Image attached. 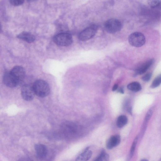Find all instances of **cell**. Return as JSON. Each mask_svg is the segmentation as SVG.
<instances>
[{
    "label": "cell",
    "instance_id": "7",
    "mask_svg": "<svg viewBox=\"0 0 161 161\" xmlns=\"http://www.w3.org/2000/svg\"><path fill=\"white\" fill-rule=\"evenodd\" d=\"M33 84H27L23 86L21 89V95L23 99L29 101L33 100L35 93L33 88Z\"/></svg>",
    "mask_w": 161,
    "mask_h": 161
},
{
    "label": "cell",
    "instance_id": "10",
    "mask_svg": "<svg viewBox=\"0 0 161 161\" xmlns=\"http://www.w3.org/2000/svg\"><path fill=\"white\" fill-rule=\"evenodd\" d=\"M35 150L37 156L43 159L47 156L48 154V149L47 146L42 144H37L34 146Z\"/></svg>",
    "mask_w": 161,
    "mask_h": 161
},
{
    "label": "cell",
    "instance_id": "1",
    "mask_svg": "<svg viewBox=\"0 0 161 161\" xmlns=\"http://www.w3.org/2000/svg\"><path fill=\"white\" fill-rule=\"evenodd\" d=\"M35 95L40 97L47 96L50 94V88L48 84L42 80H36L33 84Z\"/></svg>",
    "mask_w": 161,
    "mask_h": 161
},
{
    "label": "cell",
    "instance_id": "23",
    "mask_svg": "<svg viewBox=\"0 0 161 161\" xmlns=\"http://www.w3.org/2000/svg\"><path fill=\"white\" fill-rule=\"evenodd\" d=\"M118 86L117 84H115L113 87L112 90L113 91H114L116 90L118 88Z\"/></svg>",
    "mask_w": 161,
    "mask_h": 161
},
{
    "label": "cell",
    "instance_id": "15",
    "mask_svg": "<svg viewBox=\"0 0 161 161\" xmlns=\"http://www.w3.org/2000/svg\"><path fill=\"white\" fill-rule=\"evenodd\" d=\"M127 88L129 90L135 92L139 91L142 89L141 84L137 82H133L130 83L127 85Z\"/></svg>",
    "mask_w": 161,
    "mask_h": 161
},
{
    "label": "cell",
    "instance_id": "6",
    "mask_svg": "<svg viewBox=\"0 0 161 161\" xmlns=\"http://www.w3.org/2000/svg\"><path fill=\"white\" fill-rule=\"evenodd\" d=\"M98 30V27L96 25L90 26L84 29L80 34L79 39L82 41L88 40L95 36Z\"/></svg>",
    "mask_w": 161,
    "mask_h": 161
},
{
    "label": "cell",
    "instance_id": "22",
    "mask_svg": "<svg viewBox=\"0 0 161 161\" xmlns=\"http://www.w3.org/2000/svg\"><path fill=\"white\" fill-rule=\"evenodd\" d=\"M152 76V74L150 73L144 75L142 77V79L143 81L145 82L148 81L150 79Z\"/></svg>",
    "mask_w": 161,
    "mask_h": 161
},
{
    "label": "cell",
    "instance_id": "14",
    "mask_svg": "<svg viewBox=\"0 0 161 161\" xmlns=\"http://www.w3.org/2000/svg\"><path fill=\"white\" fill-rule=\"evenodd\" d=\"M92 155V152L89 150V147H87L76 158L75 161H87Z\"/></svg>",
    "mask_w": 161,
    "mask_h": 161
},
{
    "label": "cell",
    "instance_id": "9",
    "mask_svg": "<svg viewBox=\"0 0 161 161\" xmlns=\"http://www.w3.org/2000/svg\"><path fill=\"white\" fill-rule=\"evenodd\" d=\"M3 82L4 84L10 87H14L18 84L11 74L10 71L5 73L3 77Z\"/></svg>",
    "mask_w": 161,
    "mask_h": 161
},
{
    "label": "cell",
    "instance_id": "19",
    "mask_svg": "<svg viewBox=\"0 0 161 161\" xmlns=\"http://www.w3.org/2000/svg\"><path fill=\"white\" fill-rule=\"evenodd\" d=\"M161 83V76L159 75L156 77L153 81L151 86V87L153 88H156L159 86Z\"/></svg>",
    "mask_w": 161,
    "mask_h": 161
},
{
    "label": "cell",
    "instance_id": "24",
    "mask_svg": "<svg viewBox=\"0 0 161 161\" xmlns=\"http://www.w3.org/2000/svg\"><path fill=\"white\" fill-rule=\"evenodd\" d=\"M120 92L121 93H124L123 89L121 88L120 89Z\"/></svg>",
    "mask_w": 161,
    "mask_h": 161
},
{
    "label": "cell",
    "instance_id": "21",
    "mask_svg": "<svg viewBox=\"0 0 161 161\" xmlns=\"http://www.w3.org/2000/svg\"><path fill=\"white\" fill-rule=\"evenodd\" d=\"M9 2L12 6L16 7L22 5L24 3L25 1L23 0H11Z\"/></svg>",
    "mask_w": 161,
    "mask_h": 161
},
{
    "label": "cell",
    "instance_id": "13",
    "mask_svg": "<svg viewBox=\"0 0 161 161\" xmlns=\"http://www.w3.org/2000/svg\"><path fill=\"white\" fill-rule=\"evenodd\" d=\"M154 61L153 59H150L146 61L137 69L136 73L139 75L145 74L152 65Z\"/></svg>",
    "mask_w": 161,
    "mask_h": 161
},
{
    "label": "cell",
    "instance_id": "25",
    "mask_svg": "<svg viewBox=\"0 0 161 161\" xmlns=\"http://www.w3.org/2000/svg\"><path fill=\"white\" fill-rule=\"evenodd\" d=\"M141 161H149L148 160L146 159H143L141 160Z\"/></svg>",
    "mask_w": 161,
    "mask_h": 161
},
{
    "label": "cell",
    "instance_id": "12",
    "mask_svg": "<svg viewBox=\"0 0 161 161\" xmlns=\"http://www.w3.org/2000/svg\"><path fill=\"white\" fill-rule=\"evenodd\" d=\"M17 37L18 38L29 43L34 42L35 40V37L34 35L26 31L19 34L17 35Z\"/></svg>",
    "mask_w": 161,
    "mask_h": 161
},
{
    "label": "cell",
    "instance_id": "5",
    "mask_svg": "<svg viewBox=\"0 0 161 161\" xmlns=\"http://www.w3.org/2000/svg\"><path fill=\"white\" fill-rule=\"evenodd\" d=\"M80 129V126L72 122H65L61 126V129L64 134L68 136H75Z\"/></svg>",
    "mask_w": 161,
    "mask_h": 161
},
{
    "label": "cell",
    "instance_id": "11",
    "mask_svg": "<svg viewBox=\"0 0 161 161\" xmlns=\"http://www.w3.org/2000/svg\"><path fill=\"white\" fill-rule=\"evenodd\" d=\"M121 137L119 135H115L111 136L106 143L107 149L110 150L118 146L120 143Z\"/></svg>",
    "mask_w": 161,
    "mask_h": 161
},
{
    "label": "cell",
    "instance_id": "3",
    "mask_svg": "<svg viewBox=\"0 0 161 161\" xmlns=\"http://www.w3.org/2000/svg\"><path fill=\"white\" fill-rule=\"evenodd\" d=\"M130 44L132 47H140L143 46L146 42L145 37L141 33L134 32L130 35L128 38Z\"/></svg>",
    "mask_w": 161,
    "mask_h": 161
},
{
    "label": "cell",
    "instance_id": "4",
    "mask_svg": "<svg viewBox=\"0 0 161 161\" xmlns=\"http://www.w3.org/2000/svg\"><path fill=\"white\" fill-rule=\"evenodd\" d=\"M53 40L56 44L61 47H66L71 45L73 40L71 34L61 33L56 35L53 38Z\"/></svg>",
    "mask_w": 161,
    "mask_h": 161
},
{
    "label": "cell",
    "instance_id": "26",
    "mask_svg": "<svg viewBox=\"0 0 161 161\" xmlns=\"http://www.w3.org/2000/svg\"><path fill=\"white\" fill-rule=\"evenodd\" d=\"M159 161H161V159H160V160H159Z\"/></svg>",
    "mask_w": 161,
    "mask_h": 161
},
{
    "label": "cell",
    "instance_id": "27",
    "mask_svg": "<svg viewBox=\"0 0 161 161\" xmlns=\"http://www.w3.org/2000/svg\"><path fill=\"white\" fill-rule=\"evenodd\" d=\"M0 29H1V26H0Z\"/></svg>",
    "mask_w": 161,
    "mask_h": 161
},
{
    "label": "cell",
    "instance_id": "20",
    "mask_svg": "<svg viewBox=\"0 0 161 161\" xmlns=\"http://www.w3.org/2000/svg\"><path fill=\"white\" fill-rule=\"evenodd\" d=\"M148 3L149 5L152 8H154L159 7L161 3L160 1H148Z\"/></svg>",
    "mask_w": 161,
    "mask_h": 161
},
{
    "label": "cell",
    "instance_id": "2",
    "mask_svg": "<svg viewBox=\"0 0 161 161\" xmlns=\"http://www.w3.org/2000/svg\"><path fill=\"white\" fill-rule=\"evenodd\" d=\"M105 30L108 33L113 34L120 31L123 27L122 22L116 19H110L107 20L104 25Z\"/></svg>",
    "mask_w": 161,
    "mask_h": 161
},
{
    "label": "cell",
    "instance_id": "8",
    "mask_svg": "<svg viewBox=\"0 0 161 161\" xmlns=\"http://www.w3.org/2000/svg\"><path fill=\"white\" fill-rule=\"evenodd\" d=\"M10 72L18 84L25 79L26 75L25 70L22 66H15L12 68Z\"/></svg>",
    "mask_w": 161,
    "mask_h": 161
},
{
    "label": "cell",
    "instance_id": "18",
    "mask_svg": "<svg viewBox=\"0 0 161 161\" xmlns=\"http://www.w3.org/2000/svg\"><path fill=\"white\" fill-rule=\"evenodd\" d=\"M138 136H137L135 137V138L133 142L130 151V157L131 158L134 155L136 145L138 141Z\"/></svg>",
    "mask_w": 161,
    "mask_h": 161
},
{
    "label": "cell",
    "instance_id": "16",
    "mask_svg": "<svg viewBox=\"0 0 161 161\" xmlns=\"http://www.w3.org/2000/svg\"><path fill=\"white\" fill-rule=\"evenodd\" d=\"M127 122L128 119L126 116H120L117 119V126L119 128L123 127L127 124Z\"/></svg>",
    "mask_w": 161,
    "mask_h": 161
},
{
    "label": "cell",
    "instance_id": "17",
    "mask_svg": "<svg viewBox=\"0 0 161 161\" xmlns=\"http://www.w3.org/2000/svg\"><path fill=\"white\" fill-rule=\"evenodd\" d=\"M109 157V155L103 150L95 161H108Z\"/></svg>",
    "mask_w": 161,
    "mask_h": 161
}]
</instances>
